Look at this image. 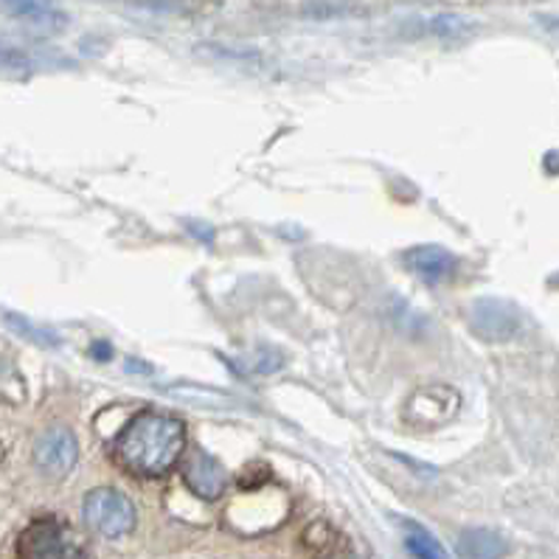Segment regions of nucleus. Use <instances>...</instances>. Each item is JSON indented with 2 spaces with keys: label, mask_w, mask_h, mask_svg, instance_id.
Returning a JSON list of instances; mask_svg holds the SVG:
<instances>
[{
  "label": "nucleus",
  "mask_w": 559,
  "mask_h": 559,
  "mask_svg": "<svg viewBox=\"0 0 559 559\" xmlns=\"http://www.w3.org/2000/svg\"><path fill=\"white\" fill-rule=\"evenodd\" d=\"M180 473H183L186 487L203 500L223 498V492L228 489V475H225L223 464L203 450H191L183 459Z\"/></svg>",
  "instance_id": "nucleus-7"
},
{
  "label": "nucleus",
  "mask_w": 559,
  "mask_h": 559,
  "mask_svg": "<svg viewBox=\"0 0 559 559\" xmlns=\"http://www.w3.org/2000/svg\"><path fill=\"white\" fill-rule=\"evenodd\" d=\"M186 448L183 421L175 416L146 411L121 430L112 444V455L121 467L144 478H158L169 473Z\"/></svg>",
  "instance_id": "nucleus-1"
},
{
  "label": "nucleus",
  "mask_w": 559,
  "mask_h": 559,
  "mask_svg": "<svg viewBox=\"0 0 559 559\" xmlns=\"http://www.w3.org/2000/svg\"><path fill=\"white\" fill-rule=\"evenodd\" d=\"M91 355L96 357V360H110L112 352H110V346H107L105 341H96V343H93V346H91Z\"/></svg>",
  "instance_id": "nucleus-13"
},
{
  "label": "nucleus",
  "mask_w": 559,
  "mask_h": 559,
  "mask_svg": "<svg viewBox=\"0 0 559 559\" xmlns=\"http://www.w3.org/2000/svg\"><path fill=\"white\" fill-rule=\"evenodd\" d=\"M405 264L414 276H419L425 284L448 282L455 273V257L441 245H416L405 253Z\"/></svg>",
  "instance_id": "nucleus-8"
},
{
  "label": "nucleus",
  "mask_w": 559,
  "mask_h": 559,
  "mask_svg": "<svg viewBox=\"0 0 559 559\" xmlns=\"http://www.w3.org/2000/svg\"><path fill=\"white\" fill-rule=\"evenodd\" d=\"M76 459H80V448L71 430L66 428L46 430L34 444V464L53 478L71 473L76 467Z\"/></svg>",
  "instance_id": "nucleus-6"
},
{
  "label": "nucleus",
  "mask_w": 559,
  "mask_h": 559,
  "mask_svg": "<svg viewBox=\"0 0 559 559\" xmlns=\"http://www.w3.org/2000/svg\"><path fill=\"white\" fill-rule=\"evenodd\" d=\"M459 554L464 559H503L507 543L500 534L487 532V528H473V532L461 534Z\"/></svg>",
  "instance_id": "nucleus-10"
},
{
  "label": "nucleus",
  "mask_w": 559,
  "mask_h": 559,
  "mask_svg": "<svg viewBox=\"0 0 559 559\" xmlns=\"http://www.w3.org/2000/svg\"><path fill=\"white\" fill-rule=\"evenodd\" d=\"M21 559H91L76 534L53 518L34 520L17 539Z\"/></svg>",
  "instance_id": "nucleus-2"
},
{
  "label": "nucleus",
  "mask_w": 559,
  "mask_h": 559,
  "mask_svg": "<svg viewBox=\"0 0 559 559\" xmlns=\"http://www.w3.org/2000/svg\"><path fill=\"white\" fill-rule=\"evenodd\" d=\"M405 546L416 559H450L448 551L439 546V539L416 523L405 526Z\"/></svg>",
  "instance_id": "nucleus-11"
},
{
  "label": "nucleus",
  "mask_w": 559,
  "mask_h": 559,
  "mask_svg": "<svg viewBox=\"0 0 559 559\" xmlns=\"http://www.w3.org/2000/svg\"><path fill=\"white\" fill-rule=\"evenodd\" d=\"M323 559H355V557H349V554H332V557H323Z\"/></svg>",
  "instance_id": "nucleus-14"
},
{
  "label": "nucleus",
  "mask_w": 559,
  "mask_h": 559,
  "mask_svg": "<svg viewBox=\"0 0 559 559\" xmlns=\"http://www.w3.org/2000/svg\"><path fill=\"white\" fill-rule=\"evenodd\" d=\"M459 391L448 389V385H428V389L411 394L408 405H405V421H411L414 428H441L444 421L459 414Z\"/></svg>",
  "instance_id": "nucleus-5"
},
{
  "label": "nucleus",
  "mask_w": 559,
  "mask_h": 559,
  "mask_svg": "<svg viewBox=\"0 0 559 559\" xmlns=\"http://www.w3.org/2000/svg\"><path fill=\"white\" fill-rule=\"evenodd\" d=\"M469 330L489 343L512 341L520 335V312L503 298H478L469 307Z\"/></svg>",
  "instance_id": "nucleus-4"
},
{
  "label": "nucleus",
  "mask_w": 559,
  "mask_h": 559,
  "mask_svg": "<svg viewBox=\"0 0 559 559\" xmlns=\"http://www.w3.org/2000/svg\"><path fill=\"white\" fill-rule=\"evenodd\" d=\"M32 60L17 46L0 43V71H28Z\"/></svg>",
  "instance_id": "nucleus-12"
},
{
  "label": "nucleus",
  "mask_w": 559,
  "mask_h": 559,
  "mask_svg": "<svg viewBox=\"0 0 559 559\" xmlns=\"http://www.w3.org/2000/svg\"><path fill=\"white\" fill-rule=\"evenodd\" d=\"M0 455H3V450H0Z\"/></svg>",
  "instance_id": "nucleus-15"
},
{
  "label": "nucleus",
  "mask_w": 559,
  "mask_h": 559,
  "mask_svg": "<svg viewBox=\"0 0 559 559\" xmlns=\"http://www.w3.org/2000/svg\"><path fill=\"white\" fill-rule=\"evenodd\" d=\"M85 518L93 528L105 537H124L135 528V507L127 495L116 489H93L85 498Z\"/></svg>",
  "instance_id": "nucleus-3"
},
{
  "label": "nucleus",
  "mask_w": 559,
  "mask_h": 559,
  "mask_svg": "<svg viewBox=\"0 0 559 559\" xmlns=\"http://www.w3.org/2000/svg\"><path fill=\"white\" fill-rule=\"evenodd\" d=\"M3 12H9L14 21L23 26L37 28V32L57 34L68 26V14L53 3H37V0H23V3H3Z\"/></svg>",
  "instance_id": "nucleus-9"
}]
</instances>
